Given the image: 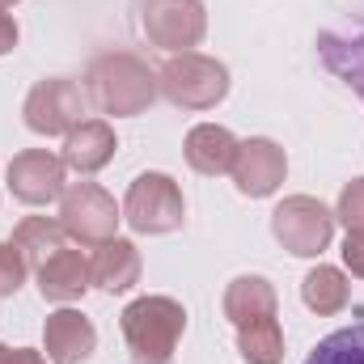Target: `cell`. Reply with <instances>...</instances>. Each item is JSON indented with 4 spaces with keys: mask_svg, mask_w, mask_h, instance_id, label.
Listing matches in <instances>:
<instances>
[{
    "mask_svg": "<svg viewBox=\"0 0 364 364\" xmlns=\"http://www.w3.org/2000/svg\"><path fill=\"white\" fill-rule=\"evenodd\" d=\"M90 97L102 114H114V119H132V114H144L157 97V73L136 60L132 51H106L90 64Z\"/></svg>",
    "mask_w": 364,
    "mask_h": 364,
    "instance_id": "cell-1",
    "label": "cell"
},
{
    "mask_svg": "<svg viewBox=\"0 0 364 364\" xmlns=\"http://www.w3.org/2000/svg\"><path fill=\"white\" fill-rule=\"evenodd\" d=\"M186 331V309L174 296H136L123 309V339L136 364H170Z\"/></svg>",
    "mask_w": 364,
    "mask_h": 364,
    "instance_id": "cell-2",
    "label": "cell"
},
{
    "mask_svg": "<svg viewBox=\"0 0 364 364\" xmlns=\"http://www.w3.org/2000/svg\"><path fill=\"white\" fill-rule=\"evenodd\" d=\"M161 93L178 106V110H212L216 102H225L229 93V68L212 55L199 51H178L166 60V68L157 73Z\"/></svg>",
    "mask_w": 364,
    "mask_h": 364,
    "instance_id": "cell-3",
    "label": "cell"
},
{
    "mask_svg": "<svg viewBox=\"0 0 364 364\" xmlns=\"http://www.w3.org/2000/svg\"><path fill=\"white\" fill-rule=\"evenodd\" d=\"M275 242L296 259H318L335 237V212L314 195H288L272 212Z\"/></svg>",
    "mask_w": 364,
    "mask_h": 364,
    "instance_id": "cell-4",
    "label": "cell"
},
{
    "mask_svg": "<svg viewBox=\"0 0 364 364\" xmlns=\"http://www.w3.org/2000/svg\"><path fill=\"white\" fill-rule=\"evenodd\" d=\"M182 216H186V203L170 174H140L127 186L123 220L136 233H174V229H182Z\"/></svg>",
    "mask_w": 364,
    "mask_h": 364,
    "instance_id": "cell-5",
    "label": "cell"
},
{
    "mask_svg": "<svg viewBox=\"0 0 364 364\" xmlns=\"http://www.w3.org/2000/svg\"><path fill=\"white\" fill-rule=\"evenodd\" d=\"M140 30L161 51H191L208 34V9L203 0H144L140 4Z\"/></svg>",
    "mask_w": 364,
    "mask_h": 364,
    "instance_id": "cell-6",
    "label": "cell"
},
{
    "mask_svg": "<svg viewBox=\"0 0 364 364\" xmlns=\"http://www.w3.org/2000/svg\"><path fill=\"white\" fill-rule=\"evenodd\" d=\"M123 212L114 208V199L97 186V182H73L60 195V225L73 242L81 246H102L114 237Z\"/></svg>",
    "mask_w": 364,
    "mask_h": 364,
    "instance_id": "cell-7",
    "label": "cell"
},
{
    "mask_svg": "<svg viewBox=\"0 0 364 364\" xmlns=\"http://www.w3.org/2000/svg\"><path fill=\"white\" fill-rule=\"evenodd\" d=\"M26 127L38 132V136H68L81 114H85V102H81V90L64 77H51V81H38L34 90L26 93Z\"/></svg>",
    "mask_w": 364,
    "mask_h": 364,
    "instance_id": "cell-8",
    "label": "cell"
},
{
    "mask_svg": "<svg viewBox=\"0 0 364 364\" xmlns=\"http://www.w3.org/2000/svg\"><path fill=\"white\" fill-rule=\"evenodd\" d=\"M64 170L68 166L60 157H51L47 149H26V153H17L9 161L4 182L13 191V199H21L30 208H47V203H55L64 195Z\"/></svg>",
    "mask_w": 364,
    "mask_h": 364,
    "instance_id": "cell-9",
    "label": "cell"
},
{
    "mask_svg": "<svg viewBox=\"0 0 364 364\" xmlns=\"http://www.w3.org/2000/svg\"><path fill=\"white\" fill-rule=\"evenodd\" d=\"M233 182H237V191L246 195V199H267L279 191V182L288 174V157H284V149L267 140V136H250V140H242L237 144V161H233Z\"/></svg>",
    "mask_w": 364,
    "mask_h": 364,
    "instance_id": "cell-10",
    "label": "cell"
},
{
    "mask_svg": "<svg viewBox=\"0 0 364 364\" xmlns=\"http://www.w3.org/2000/svg\"><path fill=\"white\" fill-rule=\"evenodd\" d=\"M43 343H47L51 364H85L97 348V331L81 309H55V314H47Z\"/></svg>",
    "mask_w": 364,
    "mask_h": 364,
    "instance_id": "cell-11",
    "label": "cell"
},
{
    "mask_svg": "<svg viewBox=\"0 0 364 364\" xmlns=\"http://www.w3.org/2000/svg\"><path fill=\"white\" fill-rule=\"evenodd\" d=\"M119 140H114V127L106 119H81L68 136H64V153L60 161L77 174H97L102 166H110Z\"/></svg>",
    "mask_w": 364,
    "mask_h": 364,
    "instance_id": "cell-12",
    "label": "cell"
},
{
    "mask_svg": "<svg viewBox=\"0 0 364 364\" xmlns=\"http://www.w3.org/2000/svg\"><path fill=\"white\" fill-rule=\"evenodd\" d=\"M237 144H242V140H237L229 127L199 123V127L186 132L182 153H186V166H191L195 174L216 178V174H229V170H233V161H237Z\"/></svg>",
    "mask_w": 364,
    "mask_h": 364,
    "instance_id": "cell-13",
    "label": "cell"
},
{
    "mask_svg": "<svg viewBox=\"0 0 364 364\" xmlns=\"http://www.w3.org/2000/svg\"><path fill=\"white\" fill-rule=\"evenodd\" d=\"M90 284H93V275L81 250H55L47 263H38V292H43V301L73 305V301L85 296Z\"/></svg>",
    "mask_w": 364,
    "mask_h": 364,
    "instance_id": "cell-14",
    "label": "cell"
},
{
    "mask_svg": "<svg viewBox=\"0 0 364 364\" xmlns=\"http://www.w3.org/2000/svg\"><path fill=\"white\" fill-rule=\"evenodd\" d=\"M90 275H93V288H102V292H132L140 284V250H136V242L110 237V242L93 246Z\"/></svg>",
    "mask_w": 364,
    "mask_h": 364,
    "instance_id": "cell-15",
    "label": "cell"
},
{
    "mask_svg": "<svg viewBox=\"0 0 364 364\" xmlns=\"http://www.w3.org/2000/svg\"><path fill=\"white\" fill-rule=\"evenodd\" d=\"M279 301H275L272 279L263 275H237L229 288H225V318L233 326H246V322H259V318H275Z\"/></svg>",
    "mask_w": 364,
    "mask_h": 364,
    "instance_id": "cell-16",
    "label": "cell"
},
{
    "mask_svg": "<svg viewBox=\"0 0 364 364\" xmlns=\"http://www.w3.org/2000/svg\"><path fill=\"white\" fill-rule=\"evenodd\" d=\"M64 225L51 220V216H26L17 229H13V250L26 259V267H38L47 263L55 250H64Z\"/></svg>",
    "mask_w": 364,
    "mask_h": 364,
    "instance_id": "cell-17",
    "label": "cell"
},
{
    "mask_svg": "<svg viewBox=\"0 0 364 364\" xmlns=\"http://www.w3.org/2000/svg\"><path fill=\"white\" fill-rule=\"evenodd\" d=\"M301 301L314 309V314H322V318H331V314H343L348 309V301H352V284H348V275L339 272V267H314V272L301 279Z\"/></svg>",
    "mask_w": 364,
    "mask_h": 364,
    "instance_id": "cell-18",
    "label": "cell"
},
{
    "mask_svg": "<svg viewBox=\"0 0 364 364\" xmlns=\"http://www.w3.org/2000/svg\"><path fill=\"white\" fill-rule=\"evenodd\" d=\"M237 352L246 364H284V331L279 318H259L237 326Z\"/></svg>",
    "mask_w": 364,
    "mask_h": 364,
    "instance_id": "cell-19",
    "label": "cell"
},
{
    "mask_svg": "<svg viewBox=\"0 0 364 364\" xmlns=\"http://www.w3.org/2000/svg\"><path fill=\"white\" fill-rule=\"evenodd\" d=\"M318 51H322L326 68H331L339 81H348V85L364 97V34H356V38H335V34H322Z\"/></svg>",
    "mask_w": 364,
    "mask_h": 364,
    "instance_id": "cell-20",
    "label": "cell"
},
{
    "mask_svg": "<svg viewBox=\"0 0 364 364\" xmlns=\"http://www.w3.org/2000/svg\"><path fill=\"white\" fill-rule=\"evenodd\" d=\"M305 364H364V322L326 335V339L309 352Z\"/></svg>",
    "mask_w": 364,
    "mask_h": 364,
    "instance_id": "cell-21",
    "label": "cell"
},
{
    "mask_svg": "<svg viewBox=\"0 0 364 364\" xmlns=\"http://www.w3.org/2000/svg\"><path fill=\"white\" fill-rule=\"evenodd\" d=\"M335 220H343L348 233H364V178H352L343 191H339Z\"/></svg>",
    "mask_w": 364,
    "mask_h": 364,
    "instance_id": "cell-22",
    "label": "cell"
},
{
    "mask_svg": "<svg viewBox=\"0 0 364 364\" xmlns=\"http://www.w3.org/2000/svg\"><path fill=\"white\" fill-rule=\"evenodd\" d=\"M26 284V259L13 250V242H0V296H13Z\"/></svg>",
    "mask_w": 364,
    "mask_h": 364,
    "instance_id": "cell-23",
    "label": "cell"
},
{
    "mask_svg": "<svg viewBox=\"0 0 364 364\" xmlns=\"http://www.w3.org/2000/svg\"><path fill=\"white\" fill-rule=\"evenodd\" d=\"M343 263H348L352 275L364 279V233H348V237H343Z\"/></svg>",
    "mask_w": 364,
    "mask_h": 364,
    "instance_id": "cell-24",
    "label": "cell"
},
{
    "mask_svg": "<svg viewBox=\"0 0 364 364\" xmlns=\"http://www.w3.org/2000/svg\"><path fill=\"white\" fill-rule=\"evenodd\" d=\"M13 47H17V21L0 9V55H9Z\"/></svg>",
    "mask_w": 364,
    "mask_h": 364,
    "instance_id": "cell-25",
    "label": "cell"
},
{
    "mask_svg": "<svg viewBox=\"0 0 364 364\" xmlns=\"http://www.w3.org/2000/svg\"><path fill=\"white\" fill-rule=\"evenodd\" d=\"M9 364H47V360H43V352H34V348H17V352L9 356Z\"/></svg>",
    "mask_w": 364,
    "mask_h": 364,
    "instance_id": "cell-26",
    "label": "cell"
},
{
    "mask_svg": "<svg viewBox=\"0 0 364 364\" xmlns=\"http://www.w3.org/2000/svg\"><path fill=\"white\" fill-rule=\"evenodd\" d=\"M9 356H13V352H9V348H4V343H0V364H9Z\"/></svg>",
    "mask_w": 364,
    "mask_h": 364,
    "instance_id": "cell-27",
    "label": "cell"
},
{
    "mask_svg": "<svg viewBox=\"0 0 364 364\" xmlns=\"http://www.w3.org/2000/svg\"><path fill=\"white\" fill-rule=\"evenodd\" d=\"M9 4H17V0H0V9H9Z\"/></svg>",
    "mask_w": 364,
    "mask_h": 364,
    "instance_id": "cell-28",
    "label": "cell"
}]
</instances>
